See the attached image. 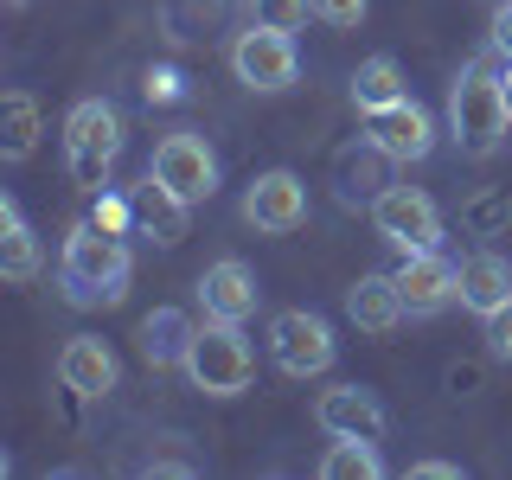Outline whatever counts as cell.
Masks as SVG:
<instances>
[{
    "instance_id": "cell-1",
    "label": "cell",
    "mask_w": 512,
    "mask_h": 480,
    "mask_svg": "<svg viewBox=\"0 0 512 480\" xmlns=\"http://www.w3.org/2000/svg\"><path fill=\"white\" fill-rule=\"evenodd\" d=\"M128 276H135V256H128L116 231H103L96 218L71 224L64 256H58V288L71 308H116L128 295Z\"/></svg>"
},
{
    "instance_id": "cell-2",
    "label": "cell",
    "mask_w": 512,
    "mask_h": 480,
    "mask_svg": "<svg viewBox=\"0 0 512 480\" xmlns=\"http://www.w3.org/2000/svg\"><path fill=\"white\" fill-rule=\"evenodd\" d=\"M506 135H512L506 84H500V71L480 58V64H468V71L455 77V90H448V141H455L468 160H487V154L506 148Z\"/></svg>"
},
{
    "instance_id": "cell-3",
    "label": "cell",
    "mask_w": 512,
    "mask_h": 480,
    "mask_svg": "<svg viewBox=\"0 0 512 480\" xmlns=\"http://www.w3.org/2000/svg\"><path fill=\"white\" fill-rule=\"evenodd\" d=\"M116 154H122V109L103 103V96H84L64 116V167H71V180L84 192H103Z\"/></svg>"
},
{
    "instance_id": "cell-4",
    "label": "cell",
    "mask_w": 512,
    "mask_h": 480,
    "mask_svg": "<svg viewBox=\"0 0 512 480\" xmlns=\"http://www.w3.org/2000/svg\"><path fill=\"white\" fill-rule=\"evenodd\" d=\"M180 372L192 378V391H205V397H237V391H250V378H256V352L244 340V327L205 320V327L192 333Z\"/></svg>"
},
{
    "instance_id": "cell-5",
    "label": "cell",
    "mask_w": 512,
    "mask_h": 480,
    "mask_svg": "<svg viewBox=\"0 0 512 480\" xmlns=\"http://www.w3.org/2000/svg\"><path fill=\"white\" fill-rule=\"evenodd\" d=\"M148 173L167 192H180L186 205H199V199H212V192H218V154H212V141L192 135V128H173V135L154 141Z\"/></svg>"
},
{
    "instance_id": "cell-6",
    "label": "cell",
    "mask_w": 512,
    "mask_h": 480,
    "mask_svg": "<svg viewBox=\"0 0 512 480\" xmlns=\"http://www.w3.org/2000/svg\"><path fill=\"white\" fill-rule=\"evenodd\" d=\"M372 231L384 237V244H397L404 256L410 250H442V212H436V199L416 192V186H378Z\"/></svg>"
},
{
    "instance_id": "cell-7",
    "label": "cell",
    "mask_w": 512,
    "mask_h": 480,
    "mask_svg": "<svg viewBox=\"0 0 512 480\" xmlns=\"http://www.w3.org/2000/svg\"><path fill=\"white\" fill-rule=\"evenodd\" d=\"M231 71H237V84L256 90V96L288 90V84H295V71H301L295 32H269V26L237 32V45H231Z\"/></svg>"
},
{
    "instance_id": "cell-8",
    "label": "cell",
    "mask_w": 512,
    "mask_h": 480,
    "mask_svg": "<svg viewBox=\"0 0 512 480\" xmlns=\"http://www.w3.org/2000/svg\"><path fill=\"white\" fill-rule=\"evenodd\" d=\"M269 352H276V365L288 378H314L333 365V352H340V340H333V327L308 308H288L269 320Z\"/></svg>"
},
{
    "instance_id": "cell-9",
    "label": "cell",
    "mask_w": 512,
    "mask_h": 480,
    "mask_svg": "<svg viewBox=\"0 0 512 480\" xmlns=\"http://www.w3.org/2000/svg\"><path fill=\"white\" fill-rule=\"evenodd\" d=\"M244 224H256L263 237H288L308 224V180L288 167H269L244 186Z\"/></svg>"
},
{
    "instance_id": "cell-10",
    "label": "cell",
    "mask_w": 512,
    "mask_h": 480,
    "mask_svg": "<svg viewBox=\"0 0 512 480\" xmlns=\"http://www.w3.org/2000/svg\"><path fill=\"white\" fill-rule=\"evenodd\" d=\"M365 141H372L384 160H397V167H416V160L436 154V116H429L423 103H410V96H404V103L365 116Z\"/></svg>"
},
{
    "instance_id": "cell-11",
    "label": "cell",
    "mask_w": 512,
    "mask_h": 480,
    "mask_svg": "<svg viewBox=\"0 0 512 480\" xmlns=\"http://www.w3.org/2000/svg\"><path fill=\"white\" fill-rule=\"evenodd\" d=\"M391 276L410 314H442L448 301H461V263H448L442 250H410Z\"/></svg>"
},
{
    "instance_id": "cell-12",
    "label": "cell",
    "mask_w": 512,
    "mask_h": 480,
    "mask_svg": "<svg viewBox=\"0 0 512 480\" xmlns=\"http://www.w3.org/2000/svg\"><path fill=\"white\" fill-rule=\"evenodd\" d=\"M256 276H250V263H237V256H218L212 269L199 276V308L205 320H231V327H244V320L256 314Z\"/></svg>"
},
{
    "instance_id": "cell-13",
    "label": "cell",
    "mask_w": 512,
    "mask_h": 480,
    "mask_svg": "<svg viewBox=\"0 0 512 480\" xmlns=\"http://www.w3.org/2000/svg\"><path fill=\"white\" fill-rule=\"evenodd\" d=\"M314 423L327 429V436H384L391 429V416H384V404L372 391H359V384H333V391H320L314 404Z\"/></svg>"
},
{
    "instance_id": "cell-14",
    "label": "cell",
    "mask_w": 512,
    "mask_h": 480,
    "mask_svg": "<svg viewBox=\"0 0 512 480\" xmlns=\"http://www.w3.org/2000/svg\"><path fill=\"white\" fill-rule=\"evenodd\" d=\"M58 378H64V391H77V397H109L116 378H122V365H116V352H109V340L77 333V340H64V352H58Z\"/></svg>"
},
{
    "instance_id": "cell-15",
    "label": "cell",
    "mask_w": 512,
    "mask_h": 480,
    "mask_svg": "<svg viewBox=\"0 0 512 480\" xmlns=\"http://www.w3.org/2000/svg\"><path fill=\"white\" fill-rule=\"evenodd\" d=\"M461 308L480 314V320H500L512 308V263L493 250H480L461 263Z\"/></svg>"
},
{
    "instance_id": "cell-16",
    "label": "cell",
    "mask_w": 512,
    "mask_h": 480,
    "mask_svg": "<svg viewBox=\"0 0 512 480\" xmlns=\"http://www.w3.org/2000/svg\"><path fill=\"white\" fill-rule=\"evenodd\" d=\"M404 295H397V276H359L346 288V320L359 333H391L397 320H404Z\"/></svg>"
},
{
    "instance_id": "cell-17",
    "label": "cell",
    "mask_w": 512,
    "mask_h": 480,
    "mask_svg": "<svg viewBox=\"0 0 512 480\" xmlns=\"http://www.w3.org/2000/svg\"><path fill=\"white\" fill-rule=\"evenodd\" d=\"M186 212H192V205L180 199V192H167L154 173H148V186H135V231L154 237V244H180V237H186Z\"/></svg>"
},
{
    "instance_id": "cell-18",
    "label": "cell",
    "mask_w": 512,
    "mask_h": 480,
    "mask_svg": "<svg viewBox=\"0 0 512 480\" xmlns=\"http://www.w3.org/2000/svg\"><path fill=\"white\" fill-rule=\"evenodd\" d=\"M192 333H199V327H192V320H186L180 308H154L148 320H141V333H135V340H141V359H148L154 372H167V365H186Z\"/></svg>"
},
{
    "instance_id": "cell-19",
    "label": "cell",
    "mask_w": 512,
    "mask_h": 480,
    "mask_svg": "<svg viewBox=\"0 0 512 480\" xmlns=\"http://www.w3.org/2000/svg\"><path fill=\"white\" fill-rule=\"evenodd\" d=\"M0 276L13 288H26L39 276V237H32V224L20 218V205L0 199Z\"/></svg>"
},
{
    "instance_id": "cell-20",
    "label": "cell",
    "mask_w": 512,
    "mask_h": 480,
    "mask_svg": "<svg viewBox=\"0 0 512 480\" xmlns=\"http://www.w3.org/2000/svg\"><path fill=\"white\" fill-rule=\"evenodd\" d=\"M404 71H397V58H365L359 64V77H352V109L359 116H378V109H391V103H404Z\"/></svg>"
},
{
    "instance_id": "cell-21",
    "label": "cell",
    "mask_w": 512,
    "mask_h": 480,
    "mask_svg": "<svg viewBox=\"0 0 512 480\" xmlns=\"http://www.w3.org/2000/svg\"><path fill=\"white\" fill-rule=\"evenodd\" d=\"M378 442L372 436H333V448L320 455V480H378Z\"/></svg>"
},
{
    "instance_id": "cell-22",
    "label": "cell",
    "mask_w": 512,
    "mask_h": 480,
    "mask_svg": "<svg viewBox=\"0 0 512 480\" xmlns=\"http://www.w3.org/2000/svg\"><path fill=\"white\" fill-rule=\"evenodd\" d=\"M0 109H7V141H0V154L20 167V160H32V148H39V135H45V128H39V103H32L26 90H7Z\"/></svg>"
},
{
    "instance_id": "cell-23",
    "label": "cell",
    "mask_w": 512,
    "mask_h": 480,
    "mask_svg": "<svg viewBox=\"0 0 512 480\" xmlns=\"http://www.w3.org/2000/svg\"><path fill=\"white\" fill-rule=\"evenodd\" d=\"M378 148H372V141H365V154H346L340 160V199H359V192H372L378 186ZM372 199H378V192H372Z\"/></svg>"
},
{
    "instance_id": "cell-24",
    "label": "cell",
    "mask_w": 512,
    "mask_h": 480,
    "mask_svg": "<svg viewBox=\"0 0 512 480\" xmlns=\"http://www.w3.org/2000/svg\"><path fill=\"white\" fill-rule=\"evenodd\" d=\"M308 0H250V26H269V32H301L308 20Z\"/></svg>"
},
{
    "instance_id": "cell-25",
    "label": "cell",
    "mask_w": 512,
    "mask_h": 480,
    "mask_svg": "<svg viewBox=\"0 0 512 480\" xmlns=\"http://www.w3.org/2000/svg\"><path fill=\"white\" fill-rule=\"evenodd\" d=\"M308 7H314V20H327V26H359L372 0H308Z\"/></svg>"
},
{
    "instance_id": "cell-26",
    "label": "cell",
    "mask_w": 512,
    "mask_h": 480,
    "mask_svg": "<svg viewBox=\"0 0 512 480\" xmlns=\"http://www.w3.org/2000/svg\"><path fill=\"white\" fill-rule=\"evenodd\" d=\"M96 224H103V231H128V224H135V199H109V192H103V199H96V212H90Z\"/></svg>"
},
{
    "instance_id": "cell-27",
    "label": "cell",
    "mask_w": 512,
    "mask_h": 480,
    "mask_svg": "<svg viewBox=\"0 0 512 480\" xmlns=\"http://www.w3.org/2000/svg\"><path fill=\"white\" fill-rule=\"evenodd\" d=\"M487 45H493V58H512V0H500V7H493Z\"/></svg>"
},
{
    "instance_id": "cell-28",
    "label": "cell",
    "mask_w": 512,
    "mask_h": 480,
    "mask_svg": "<svg viewBox=\"0 0 512 480\" xmlns=\"http://www.w3.org/2000/svg\"><path fill=\"white\" fill-rule=\"evenodd\" d=\"M493 327V352H500V359H512V308L500 314V320H487Z\"/></svg>"
},
{
    "instance_id": "cell-29",
    "label": "cell",
    "mask_w": 512,
    "mask_h": 480,
    "mask_svg": "<svg viewBox=\"0 0 512 480\" xmlns=\"http://www.w3.org/2000/svg\"><path fill=\"white\" fill-rule=\"evenodd\" d=\"M410 474H416V480H455L461 468H455V461H416Z\"/></svg>"
},
{
    "instance_id": "cell-30",
    "label": "cell",
    "mask_w": 512,
    "mask_h": 480,
    "mask_svg": "<svg viewBox=\"0 0 512 480\" xmlns=\"http://www.w3.org/2000/svg\"><path fill=\"white\" fill-rule=\"evenodd\" d=\"M148 96H160V103H167V96H180V77H173V71H154L148 77Z\"/></svg>"
},
{
    "instance_id": "cell-31",
    "label": "cell",
    "mask_w": 512,
    "mask_h": 480,
    "mask_svg": "<svg viewBox=\"0 0 512 480\" xmlns=\"http://www.w3.org/2000/svg\"><path fill=\"white\" fill-rule=\"evenodd\" d=\"M500 84H506V103H512V58H500Z\"/></svg>"
},
{
    "instance_id": "cell-32",
    "label": "cell",
    "mask_w": 512,
    "mask_h": 480,
    "mask_svg": "<svg viewBox=\"0 0 512 480\" xmlns=\"http://www.w3.org/2000/svg\"><path fill=\"white\" fill-rule=\"evenodd\" d=\"M13 7H26V0H13Z\"/></svg>"
}]
</instances>
